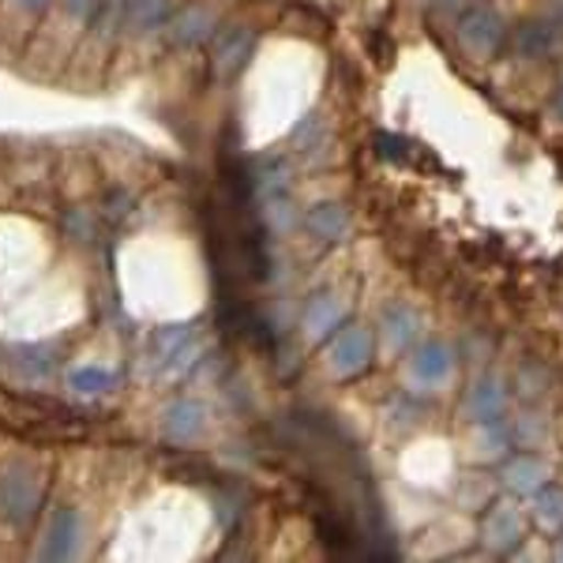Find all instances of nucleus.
<instances>
[{
	"instance_id": "23",
	"label": "nucleus",
	"mask_w": 563,
	"mask_h": 563,
	"mask_svg": "<svg viewBox=\"0 0 563 563\" xmlns=\"http://www.w3.org/2000/svg\"><path fill=\"white\" fill-rule=\"evenodd\" d=\"M71 15H90L95 12V0H65Z\"/></svg>"
},
{
	"instance_id": "7",
	"label": "nucleus",
	"mask_w": 563,
	"mask_h": 563,
	"mask_svg": "<svg viewBox=\"0 0 563 563\" xmlns=\"http://www.w3.org/2000/svg\"><path fill=\"white\" fill-rule=\"evenodd\" d=\"M76 544H79V511H57L49 519V530L42 538V549H38V560H71L76 556Z\"/></svg>"
},
{
	"instance_id": "4",
	"label": "nucleus",
	"mask_w": 563,
	"mask_h": 563,
	"mask_svg": "<svg viewBox=\"0 0 563 563\" xmlns=\"http://www.w3.org/2000/svg\"><path fill=\"white\" fill-rule=\"evenodd\" d=\"M481 538H485V544L493 552H511L515 544L526 538V522H522L519 507H511L507 499L488 504L485 522H481Z\"/></svg>"
},
{
	"instance_id": "26",
	"label": "nucleus",
	"mask_w": 563,
	"mask_h": 563,
	"mask_svg": "<svg viewBox=\"0 0 563 563\" xmlns=\"http://www.w3.org/2000/svg\"><path fill=\"white\" fill-rule=\"evenodd\" d=\"M429 4H432V8H459L462 0H429Z\"/></svg>"
},
{
	"instance_id": "14",
	"label": "nucleus",
	"mask_w": 563,
	"mask_h": 563,
	"mask_svg": "<svg viewBox=\"0 0 563 563\" xmlns=\"http://www.w3.org/2000/svg\"><path fill=\"white\" fill-rule=\"evenodd\" d=\"M342 327V301L334 294H316L305 308V334L308 339H327Z\"/></svg>"
},
{
	"instance_id": "11",
	"label": "nucleus",
	"mask_w": 563,
	"mask_h": 563,
	"mask_svg": "<svg viewBox=\"0 0 563 563\" xmlns=\"http://www.w3.org/2000/svg\"><path fill=\"white\" fill-rule=\"evenodd\" d=\"M560 42H563V34L549 20H544V15H538V20H530V23H522L519 34H515V49H519V57H526V60L549 57V53L556 49Z\"/></svg>"
},
{
	"instance_id": "24",
	"label": "nucleus",
	"mask_w": 563,
	"mask_h": 563,
	"mask_svg": "<svg viewBox=\"0 0 563 563\" xmlns=\"http://www.w3.org/2000/svg\"><path fill=\"white\" fill-rule=\"evenodd\" d=\"M15 8H20V12H42L45 4H49V0H12Z\"/></svg>"
},
{
	"instance_id": "17",
	"label": "nucleus",
	"mask_w": 563,
	"mask_h": 563,
	"mask_svg": "<svg viewBox=\"0 0 563 563\" xmlns=\"http://www.w3.org/2000/svg\"><path fill=\"white\" fill-rule=\"evenodd\" d=\"M533 515H538L541 530L560 533L563 530V488H541L538 499H533Z\"/></svg>"
},
{
	"instance_id": "2",
	"label": "nucleus",
	"mask_w": 563,
	"mask_h": 563,
	"mask_svg": "<svg viewBox=\"0 0 563 563\" xmlns=\"http://www.w3.org/2000/svg\"><path fill=\"white\" fill-rule=\"evenodd\" d=\"M34 504H38V481H34V470L23 466V462H12L4 470V481H0V511L12 526H26L34 515Z\"/></svg>"
},
{
	"instance_id": "20",
	"label": "nucleus",
	"mask_w": 563,
	"mask_h": 563,
	"mask_svg": "<svg viewBox=\"0 0 563 563\" xmlns=\"http://www.w3.org/2000/svg\"><path fill=\"white\" fill-rule=\"evenodd\" d=\"M15 353H20V365H23V372H26V376H45V372H49L53 368V357H49V346H20V350H15Z\"/></svg>"
},
{
	"instance_id": "18",
	"label": "nucleus",
	"mask_w": 563,
	"mask_h": 563,
	"mask_svg": "<svg viewBox=\"0 0 563 563\" xmlns=\"http://www.w3.org/2000/svg\"><path fill=\"white\" fill-rule=\"evenodd\" d=\"M68 384L79 390V395H106L109 387L117 384V376L109 368H98V365H87V368H76L68 376Z\"/></svg>"
},
{
	"instance_id": "12",
	"label": "nucleus",
	"mask_w": 563,
	"mask_h": 563,
	"mask_svg": "<svg viewBox=\"0 0 563 563\" xmlns=\"http://www.w3.org/2000/svg\"><path fill=\"white\" fill-rule=\"evenodd\" d=\"M504 410H507V387L499 384L496 376H485L470 387V395H466L470 421H493V417H499Z\"/></svg>"
},
{
	"instance_id": "8",
	"label": "nucleus",
	"mask_w": 563,
	"mask_h": 563,
	"mask_svg": "<svg viewBox=\"0 0 563 563\" xmlns=\"http://www.w3.org/2000/svg\"><path fill=\"white\" fill-rule=\"evenodd\" d=\"M203 424H207V413L192 398H180V402L169 406L166 417H162V432L174 443H192L196 435L203 432Z\"/></svg>"
},
{
	"instance_id": "10",
	"label": "nucleus",
	"mask_w": 563,
	"mask_h": 563,
	"mask_svg": "<svg viewBox=\"0 0 563 563\" xmlns=\"http://www.w3.org/2000/svg\"><path fill=\"white\" fill-rule=\"evenodd\" d=\"M166 31H169V42H174V45H199V42L214 38V15L207 12V8H199V4L185 8V12L169 15Z\"/></svg>"
},
{
	"instance_id": "6",
	"label": "nucleus",
	"mask_w": 563,
	"mask_h": 563,
	"mask_svg": "<svg viewBox=\"0 0 563 563\" xmlns=\"http://www.w3.org/2000/svg\"><path fill=\"white\" fill-rule=\"evenodd\" d=\"M455 372V357L443 342H424L421 350L410 357V379L417 387L432 390V387H443Z\"/></svg>"
},
{
	"instance_id": "19",
	"label": "nucleus",
	"mask_w": 563,
	"mask_h": 563,
	"mask_svg": "<svg viewBox=\"0 0 563 563\" xmlns=\"http://www.w3.org/2000/svg\"><path fill=\"white\" fill-rule=\"evenodd\" d=\"M477 443H481V455L485 459H493L507 448V429L499 424V417H493V421H477Z\"/></svg>"
},
{
	"instance_id": "1",
	"label": "nucleus",
	"mask_w": 563,
	"mask_h": 563,
	"mask_svg": "<svg viewBox=\"0 0 563 563\" xmlns=\"http://www.w3.org/2000/svg\"><path fill=\"white\" fill-rule=\"evenodd\" d=\"M459 42L474 60H493L507 45V23L493 8H470L459 20Z\"/></svg>"
},
{
	"instance_id": "5",
	"label": "nucleus",
	"mask_w": 563,
	"mask_h": 563,
	"mask_svg": "<svg viewBox=\"0 0 563 563\" xmlns=\"http://www.w3.org/2000/svg\"><path fill=\"white\" fill-rule=\"evenodd\" d=\"M252 49H256V34H252L249 26H230V31H222L214 38V57H211L214 76H222V79L238 76V71L249 65Z\"/></svg>"
},
{
	"instance_id": "9",
	"label": "nucleus",
	"mask_w": 563,
	"mask_h": 563,
	"mask_svg": "<svg viewBox=\"0 0 563 563\" xmlns=\"http://www.w3.org/2000/svg\"><path fill=\"white\" fill-rule=\"evenodd\" d=\"M169 0H124L121 31L129 34H154L169 23Z\"/></svg>"
},
{
	"instance_id": "16",
	"label": "nucleus",
	"mask_w": 563,
	"mask_h": 563,
	"mask_svg": "<svg viewBox=\"0 0 563 563\" xmlns=\"http://www.w3.org/2000/svg\"><path fill=\"white\" fill-rule=\"evenodd\" d=\"M379 327H384L390 350H406V346H413L417 331H421V316L406 305H390L384 312V320H379Z\"/></svg>"
},
{
	"instance_id": "13",
	"label": "nucleus",
	"mask_w": 563,
	"mask_h": 563,
	"mask_svg": "<svg viewBox=\"0 0 563 563\" xmlns=\"http://www.w3.org/2000/svg\"><path fill=\"white\" fill-rule=\"evenodd\" d=\"M549 481V466L538 455H519L504 466V485L511 488L515 496H538Z\"/></svg>"
},
{
	"instance_id": "3",
	"label": "nucleus",
	"mask_w": 563,
	"mask_h": 563,
	"mask_svg": "<svg viewBox=\"0 0 563 563\" xmlns=\"http://www.w3.org/2000/svg\"><path fill=\"white\" fill-rule=\"evenodd\" d=\"M327 365H331L334 376H342V379L365 372L372 365V334H368V327H361V323L342 327V331L331 339Z\"/></svg>"
},
{
	"instance_id": "27",
	"label": "nucleus",
	"mask_w": 563,
	"mask_h": 563,
	"mask_svg": "<svg viewBox=\"0 0 563 563\" xmlns=\"http://www.w3.org/2000/svg\"><path fill=\"white\" fill-rule=\"evenodd\" d=\"M556 560H563V538H560V544H556Z\"/></svg>"
},
{
	"instance_id": "25",
	"label": "nucleus",
	"mask_w": 563,
	"mask_h": 563,
	"mask_svg": "<svg viewBox=\"0 0 563 563\" xmlns=\"http://www.w3.org/2000/svg\"><path fill=\"white\" fill-rule=\"evenodd\" d=\"M552 117H560V121H563V87L552 95Z\"/></svg>"
},
{
	"instance_id": "22",
	"label": "nucleus",
	"mask_w": 563,
	"mask_h": 563,
	"mask_svg": "<svg viewBox=\"0 0 563 563\" xmlns=\"http://www.w3.org/2000/svg\"><path fill=\"white\" fill-rule=\"evenodd\" d=\"M541 15H544V20H549L552 26H556V31H560V34H563V0H552V4H549V8H544V12H541Z\"/></svg>"
},
{
	"instance_id": "21",
	"label": "nucleus",
	"mask_w": 563,
	"mask_h": 563,
	"mask_svg": "<svg viewBox=\"0 0 563 563\" xmlns=\"http://www.w3.org/2000/svg\"><path fill=\"white\" fill-rule=\"evenodd\" d=\"M121 15H124V0H95L90 20L106 26V31H113V26H121Z\"/></svg>"
},
{
	"instance_id": "15",
	"label": "nucleus",
	"mask_w": 563,
	"mask_h": 563,
	"mask_svg": "<svg viewBox=\"0 0 563 563\" xmlns=\"http://www.w3.org/2000/svg\"><path fill=\"white\" fill-rule=\"evenodd\" d=\"M308 230L316 233L320 241H342L350 233V225H353V218H350V211L342 203H320V207H312L308 211Z\"/></svg>"
}]
</instances>
